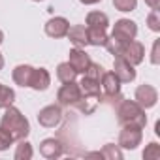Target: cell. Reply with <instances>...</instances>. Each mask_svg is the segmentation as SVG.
<instances>
[{
  "mask_svg": "<svg viewBox=\"0 0 160 160\" xmlns=\"http://www.w3.org/2000/svg\"><path fill=\"white\" fill-rule=\"evenodd\" d=\"M0 126L6 128V130L13 136L15 141L27 139L28 134H30V122H28V119H27V117L21 113V109H17L13 104L4 109V115L0 117Z\"/></svg>",
  "mask_w": 160,
  "mask_h": 160,
  "instance_id": "obj_1",
  "label": "cell"
},
{
  "mask_svg": "<svg viewBox=\"0 0 160 160\" xmlns=\"http://www.w3.org/2000/svg\"><path fill=\"white\" fill-rule=\"evenodd\" d=\"M117 121L121 126H147V115L145 109L138 106L136 100H121L117 106Z\"/></svg>",
  "mask_w": 160,
  "mask_h": 160,
  "instance_id": "obj_2",
  "label": "cell"
},
{
  "mask_svg": "<svg viewBox=\"0 0 160 160\" xmlns=\"http://www.w3.org/2000/svg\"><path fill=\"white\" fill-rule=\"evenodd\" d=\"M81 98H83L81 89H79V83H75V81L62 83L60 89L57 91V102L62 108H73L81 102Z\"/></svg>",
  "mask_w": 160,
  "mask_h": 160,
  "instance_id": "obj_3",
  "label": "cell"
},
{
  "mask_svg": "<svg viewBox=\"0 0 160 160\" xmlns=\"http://www.w3.org/2000/svg\"><path fill=\"white\" fill-rule=\"evenodd\" d=\"M141 141H143V128L122 126V130L119 132L117 145L124 151H134V149H138V145H141Z\"/></svg>",
  "mask_w": 160,
  "mask_h": 160,
  "instance_id": "obj_4",
  "label": "cell"
},
{
  "mask_svg": "<svg viewBox=\"0 0 160 160\" xmlns=\"http://www.w3.org/2000/svg\"><path fill=\"white\" fill-rule=\"evenodd\" d=\"M62 121V106L58 104H49L38 111V122L43 128H55Z\"/></svg>",
  "mask_w": 160,
  "mask_h": 160,
  "instance_id": "obj_5",
  "label": "cell"
},
{
  "mask_svg": "<svg viewBox=\"0 0 160 160\" xmlns=\"http://www.w3.org/2000/svg\"><path fill=\"white\" fill-rule=\"evenodd\" d=\"M138 36V25L132 19H119L113 25L111 30V38L119 40V42H132Z\"/></svg>",
  "mask_w": 160,
  "mask_h": 160,
  "instance_id": "obj_6",
  "label": "cell"
},
{
  "mask_svg": "<svg viewBox=\"0 0 160 160\" xmlns=\"http://www.w3.org/2000/svg\"><path fill=\"white\" fill-rule=\"evenodd\" d=\"M134 100L138 102L139 108H143V109H151V108H154L156 102H158V91H156L152 85L143 83V85H139V87L136 89V92H134Z\"/></svg>",
  "mask_w": 160,
  "mask_h": 160,
  "instance_id": "obj_7",
  "label": "cell"
},
{
  "mask_svg": "<svg viewBox=\"0 0 160 160\" xmlns=\"http://www.w3.org/2000/svg\"><path fill=\"white\" fill-rule=\"evenodd\" d=\"M119 57L126 58L132 66H138V64H141V62H143V58H145V45H143L141 42H138V40L126 42Z\"/></svg>",
  "mask_w": 160,
  "mask_h": 160,
  "instance_id": "obj_8",
  "label": "cell"
},
{
  "mask_svg": "<svg viewBox=\"0 0 160 160\" xmlns=\"http://www.w3.org/2000/svg\"><path fill=\"white\" fill-rule=\"evenodd\" d=\"M117 79L121 83H132L134 79H136V66H132L126 58L122 57H115L113 60V70H111Z\"/></svg>",
  "mask_w": 160,
  "mask_h": 160,
  "instance_id": "obj_9",
  "label": "cell"
},
{
  "mask_svg": "<svg viewBox=\"0 0 160 160\" xmlns=\"http://www.w3.org/2000/svg\"><path fill=\"white\" fill-rule=\"evenodd\" d=\"M68 28H70V21H68L66 17H60V15H57V17H51V19L45 23V27H43L45 34H47L49 38H53V40L66 38V34H68Z\"/></svg>",
  "mask_w": 160,
  "mask_h": 160,
  "instance_id": "obj_10",
  "label": "cell"
},
{
  "mask_svg": "<svg viewBox=\"0 0 160 160\" xmlns=\"http://www.w3.org/2000/svg\"><path fill=\"white\" fill-rule=\"evenodd\" d=\"M121 85L122 83L117 79V75L113 72H104L100 75V89H102V94L106 98H119Z\"/></svg>",
  "mask_w": 160,
  "mask_h": 160,
  "instance_id": "obj_11",
  "label": "cell"
},
{
  "mask_svg": "<svg viewBox=\"0 0 160 160\" xmlns=\"http://www.w3.org/2000/svg\"><path fill=\"white\" fill-rule=\"evenodd\" d=\"M68 62L72 64V68H73L77 73H85L87 68H89V64H91L92 60H91L89 53L85 51V47H73V49H70V53H68Z\"/></svg>",
  "mask_w": 160,
  "mask_h": 160,
  "instance_id": "obj_12",
  "label": "cell"
},
{
  "mask_svg": "<svg viewBox=\"0 0 160 160\" xmlns=\"http://www.w3.org/2000/svg\"><path fill=\"white\" fill-rule=\"evenodd\" d=\"M40 154L47 160H57L64 154V143L58 138H45L40 143Z\"/></svg>",
  "mask_w": 160,
  "mask_h": 160,
  "instance_id": "obj_13",
  "label": "cell"
},
{
  "mask_svg": "<svg viewBox=\"0 0 160 160\" xmlns=\"http://www.w3.org/2000/svg\"><path fill=\"white\" fill-rule=\"evenodd\" d=\"M66 38L72 42L73 47H87L89 45V32L85 25H72L68 28Z\"/></svg>",
  "mask_w": 160,
  "mask_h": 160,
  "instance_id": "obj_14",
  "label": "cell"
},
{
  "mask_svg": "<svg viewBox=\"0 0 160 160\" xmlns=\"http://www.w3.org/2000/svg\"><path fill=\"white\" fill-rule=\"evenodd\" d=\"M79 89H81V94L85 98H102V89H100V81L98 79H92L89 75H83V79L79 81Z\"/></svg>",
  "mask_w": 160,
  "mask_h": 160,
  "instance_id": "obj_15",
  "label": "cell"
},
{
  "mask_svg": "<svg viewBox=\"0 0 160 160\" xmlns=\"http://www.w3.org/2000/svg\"><path fill=\"white\" fill-rule=\"evenodd\" d=\"M32 72H34V66H30V64H19V66H15L13 72H12L13 83L19 85V87H30Z\"/></svg>",
  "mask_w": 160,
  "mask_h": 160,
  "instance_id": "obj_16",
  "label": "cell"
},
{
  "mask_svg": "<svg viewBox=\"0 0 160 160\" xmlns=\"http://www.w3.org/2000/svg\"><path fill=\"white\" fill-rule=\"evenodd\" d=\"M51 85V73L45 68H34L32 79H30V89L34 91H47Z\"/></svg>",
  "mask_w": 160,
  "mask_h": 160,
  "instance_id": "obj_17",
  "label": "cell"
},
{
  "mask_svg": "<svg viewBox=\"0 0 160 160\" xmlns=\"http://www.w3.org/2000/svg\"><path fill=\"white\" fill-rule=\"evenodd\" d=\"M85 23H87L85 27H89V28H106L108 30L109 17L104 12H89L87 17H85Z\"/></svg>",
  "mask_w": 160,
  "mask_h": 160,
  "instance_id": "obj_18",
  "label": "cell"
},
{
  "mask_svg": "<svg viewBox=\"0 0 160 160\" xmlns=\"http://www.w3.org/2000/svg\"><path fill=\"white\" fill-rule=\"evenodd\" d=\"M79 73L72 68V64L66 60V62H60L58 66H57V79L60 83H68V81H75V77H77Z\"/></svg>",
  "mask_w": 160,
  "mask_h": 160,
  "instance_id": "obj_19",
  "label": "cell"
},
{
  "mask_svg": "<svg viewBox=\"0 0 160 160\" xmlns=\"http://www.w3.org/2000/svg\"><path fill=\"white\" fill-rule=\"evenodd\" d=\"M87 32H89V45H94V47H104L109 38L106 28H89L87 27Z\"/></svg>",
  "mask_w": 160,
  "mask_h": 160,
  "instance_id": "obj_20",
  "label": "cell"
},
{
  "mask_svg": "<svg viewBox=\"0 0 160 160\" xmlns=\"http://www.w3.org/2000/svg\"><path fill=\"white\" fill-rule=\"evenodd\" d=\"M32 156H34V149H32V145H30L27 139H19V145L15 147L13 158H15V160H30Z\"/></svg>",
  "mask_w": 160,
  "mask_h": 160,
  "instance_id": "obj_21",
  "label": "cell"
},
{
  "mask_svg": "<svg viewBox=\"0 0 160 160\" xmlns=\"http://www.w3.org/2000/svg\"><path fill=\"white\" fill-rule=\"evenodd\" d=\"M15 102V91L4 83H0V109H6Z\"/></svg>",
  "mask_w": 160,
  "mask_h": 160,
  "instance_id": "obj_22",
  "label": "cell"
},
{
  "mask_svg": "<svg viewBox=\"0 0 160 160\" xmlns=\"http://www.w3.org/2000/svg\"><path fill=\"white\" fill-rule=\"evenodd\" d=\"M100 154L106 160H122V149L119 145H115V143H106L102 147Z\"/></svg>",
  "mask_w": 160,
  "mask_h": 160,
  "instance_id": "obj_23",
  "label": "cell"
},
{
  "mask_svg": "<svg viewBox=\"0 0 160 160\" xmlns=\"http://www.w3.org/2000/svg\"><path fill=\"white\" fill-rule=\"evenodd\" d=\"M113 6H115L117 12L130 13L138 8V0H113Z\"/></svg>",
  "mask_w": 160,
  "mask_h": 160,
  "instance_id": "obj_24",
  "label": "cell"
},
{
  "mask_svg": "<svg viewBox=\"0 0 160 160\" xmlns=\"http://www.w3.org/2000/svg\"><path fill=\"white\" fill-rule=\"evenodd\" d=\"M143 158L145 160H158L160 158V145L156 141H151L143 151Z\"/></svg>",
  "mask_w": 160,
  "mask_h": 160,
  "instance_id": "obj_25",
  "label": "cell"
},
{
  "mask_svg": "<svg viewBox=\"0 0 160 160\" xmlns=\"http://www.w3.org/2000/svg\"><path fill=\"white\" fill-rule=\"evenodd\" d=\"M13 136L6 130V128H2V126H0V152H2V151H8L12 145H13Z\"/></svg>",
  "mask_w": 160,
  "mask_h": 160,
  "instance_id": "obj_26",
  "label": "cell"
},
{
  "mask_svg": "<svg viewBox=\"0 0 160 160\" xmlns=\"http://www.w3.org/2000/svg\"><path fill=\"white\" fill-rule=\"evenodd\" d=\"M147 27L152 32H160V10H151L147 15Z\"/></svg>",
  "mask_w": 160,
  "mask_h": 160,
  "instance_id": "obj_27",
  "label": "cell"
},
{
  "mask_svg": "<svg viewBox=\"0 0 160 160\" xmlns=\"http://www.w3.org/2000/svg\"><path fill=\"white\" fill-rule=\"evenodd\" d=\"M102 73H104V68H102L100 64H96V62H91L89 68H87V72H85L83 75H89V77L98 79V81H100V75H102Z\"/></svg>",
  "mask_w": 160,
  "mask_h": 160,
  "instance_id": "obj_28",
  "label": "cell"
},
{
  "mask_svg": "<svg viewBox=\"0 0 160 160\" xmlns=\"http://www.w3.org/2000/svg\"><path fill=\"white\" fill-rule=\"evenodd\" d=\"M151 62L156 66L160 64V40H154L152 42V49H151Z\"/></svg>",
  "mask_w": 160,
  "mask_h": 160,
  "instance_id": "obj_29",
  "label": "cell"
},
{
  "mask_svg": "<svg viewBox=\"0 0 160 160\" xmlns=\"http://www.w3.org/2000/svg\"><path fill=\"white\" fill-rule=\"evenodd\" d=\"M145 4L151 10H160V0H145Z\"/></svg>",
  "mask_w": 160,
  "mask_h": 160,
  "instance_id": "obj_30",
  "label": "cell"
},
{
  "mask_svg": "<svg viewBox=\"0 0 160 160\" xmlns=\"http://www.w3.org/2000/svg\"><path fill=\"white\" fill-rule=\"evenodd\" d=\"M83 6H94V4H98V2H102V0H79Z\"/></svg>",
  "mask_w": 160,
  "mask_h": 160,
  "instance_id": "obj_31",
  "label": "cell"
},
{
  "mask_svg": "<svg viewBox=\"0 0 160 160\" xmlns=\"http://www.w3.org/2000/svg\"><path fill=\"white\" fill-rule=\"evenodd\" d=\"M4 64H6V60H4V55H2V53H0V72H2V70H4Z\"/></svg>",
  "mask_w": 160,
  "mask_h": 160,
  "instance_id": "obj_32",
  "label": "cell"
},
{
  "mask_svg": "<svg viewBox=\"0 0 160 160\" xmlns=\"http://www.w3.org/2000/svg\"><path fill=\"white\" fill-rule=\"evenodd\" d=\"M2 42H4V32L0 30V45H2Z\"/></svg>",
  "mask_w": 160,
  "mask_h": 160,
  "instance_id": "obj_33",
  "label": "cell"
},
{
  "mask_svg": "<svg viewBox=\"0 0 160 160\" xmlns=\"http://www.w3.org/2000/svg\"><path fill=\"white\" fill-rule=\"evenodd\" d=\"M34 2H42V0H34Z\"/></svg>",
  "mask_w": 160,
  "mask_h": 160,
  "instance_id": "obj_34",
  "label": "cell"
}]
</instances>
